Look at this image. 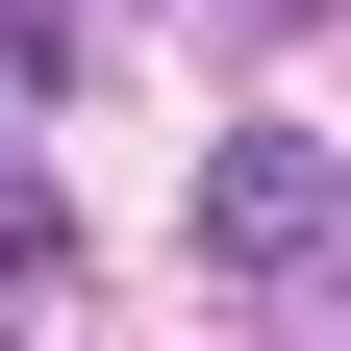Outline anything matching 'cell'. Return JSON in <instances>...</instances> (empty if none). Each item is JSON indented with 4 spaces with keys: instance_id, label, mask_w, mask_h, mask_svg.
Returning <instances> with one entry per match:
<instances>
[{
    "instance_id": "6da1fadb",
    "label": "cell",
    "mask_w": 351,
    "mask_h": 351,
    "mask_svg": "<svg viewBox=\"0 0 351 351\" xmlns=\"http://www.w3.org/2000/svg\"><path fill=\"white\" fill-rule=\"evenodd\" d=\"M201 251H226V276H326L351 251V176L301 151V125H226V151H201Z\"/></svg>"
}]
</instances>
